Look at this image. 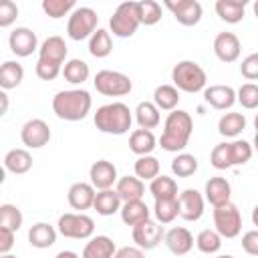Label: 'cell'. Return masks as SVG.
I'll use <instances>...</instances> for the list:
<instances>
[{"mask_svg": "<svg viewBox=\"0 0 258 258\" xmlns=\"http://www.w3.org/2000/svg\"><path fill=\"white\" fill-rule=\"evenodd\" d=\"M194 133V119L187 111L175 109L165 117L163 123V133L159 137V147L171 153H181L187 143L189 137Z\"/></svg>", "mask_w": 258, "mask_h": 258, "instance_id": "1", "label": "cell"}, {"mask_svg": "<svg viewBox=\"0 0 258 258\" xmlns=\"http://www.w3.org/2000/svg\"><path fill=\"white\" fill-rule=\"evenodd\" d=\"M93 107V97L85 89H64L52 97V111L62 121H83Z\"/></svg>", "mask_w": 258, "mask_h": 258, "instance_id": "2", "label": "cell"}, {"mask_svg": "<svg viewBox=\"0 0 258 258\" xmlns=\"http://www.w3.org/2000/svg\"><path fill=\"white\" fill-rule=\"evenodd\" d=\"M93 123L101 133L107 135H125L131 129L133 123V111L121 103V101H113L107 105H101L95 115H93Z\"/></svg>", "mask_w": 258, "mask_h": 258, "instance_id": "3", "label": "cell"}, {"mask_svg": "<svg viewBox=\"0 0 258 258\" xmlns=\"http://www.w3.org/2000/svg\"><path fill=\"white\" fill-rule=\"evenodd\" d=\"M171 81L177 91L183 93H200L206 89L208 75L196 60H179L171 69Z\"/></svg>", "mask_w": 258, "mask_h": 258, "instance_id": "4", "label": "cell"}, {"mask_svg": "<svg viewBox=\"0 0 258 258\" xmlns=\"http://www.w3.org/2000/svg\"><path fill=\"white\" fill-rule=\"evenodd\" d=\"M56 230L64 238L73 240H91L95 234V220L83 212H67L58 218Z\"/></svg>", "mask_w": 258, "mask_h": 258, "instance_id": "5", "label": "cell"}, {"mask_svg": "<svg viewBox=\"0 0 258 258\" xmlns=\"http://www.w3.org/2000/svg\"><path fill=\"white\" fill-rule=\"evenodd\" d=\"M141 26L137 14V2H123L115 8L113 16L109 18V30L119 38H129Z\"/></svg>", "mask_w": 258, "mask_h": 258, "instance_id": "6", "label": "cell"}, {"mask_svg": "<svg viewBox=\"0 0 258 258\" xmlns=\"http://www.w3.org/2000/svg\"><path fill=\"white\" fill-rule=\"evenodd\" d=\"M93 85H95L97 93H101L105 97H125L133 89V83L125 73L111 71V69L99 71L93 79Z\"/></svg>", "mask_w": 258, "mask_h": 258, "instance_id": "7", "label": "cell"}, {"mask_svg": "<svg viewBox=\"0 0 258 258\" xmlns=\"http://www.w3.org/2000/svg\"><path fill=\"white\" fill-rule=\"evenodd\" d=\"M97 24H99V16L93 8L89 6H81V8H75L73 14L69 16V22H67V34L71 40H85V38H91L93 32L97 30Z\"/></svg>", "mask_w": 258, "mask_h": 258, "instance_id": "8", "label": "cell"}, {"mask_svg": "<svg viewBox=\"0 0 258 258\" xmlns=\"http://www.w3.org/2000/svg\"><path fill=\"white\" fill-rule=\"evenodd\" d=\"M214 226H216V232L222 238L230 240V238L240 236V232H242V214H240L238 206L228 202L224 206L214 208Z\"/></svg>", "mask_w": 258, "mask_h": 258, "instance_id": "9", "label": "cell"}, {"mask_svg": "<svg viewBox=\"0 0 258 258\" xmlns=\"http://www.w3.org/2000/svg\"><path fill=\"white\" fill-rule=\"evenodd\" d=\"M131 236H133L135 246H139L141 250H153L161 244V240L165 238V232L157 220L147 218L145 222L131 228Z\"/></svg>", "mask_w": 258, "mask_h": 258, "instance_id": "10", "label": "cell"}, {"mask_svg": "<svg viewBox=\"0 0 258 258\" xmlns=\"http://www.w3.org/2000/svg\"><path fill=\"white\" fill-rule=\"evenodd\" d=\"M67 52H69V48H67L64 38L52 34V36H48V38L42 40V44L38 48V60L36 62L62 69L64 62H67Z\"/></svg>", "mask_w": 258, "mask_h": 258, "instance_id": "11", "label": "cell"}, {"mask_svg": "<svg viewBox=\"0 0 258 258\" xmlns=\"http://www.w3.org/2000/svg\"><path fill=\"white\" fill-rule=\"evenodd\" d=\"M50 127L42 119H28L20 129V139L28 149H40L50 141Z\"/></svg>", "mask_w": 258, "mask_h": 258, "instance_id": "12", "label": "cell"}, {"mask_svg": "<svg viewBox=\"0 0 258 258\" xmlns=\"http://www.w3.org/2000/svg\"><path fill=\"white\" fill-rule=\"evenodd\" d=\"M165 8L171 10L173 18L181 26H196L202 20V14H204V8L198 0H177V2L167 0Z\"/></svg>", "mask_w": 258, "mask_h": 258, "instance_id": "13", "label": "cell"}, {"mask_svg": "<svg viewBox=\"0 0 258 258\" xmlns=\"http://www.w3.org/2000/svg\"><path fill=\"white\" fill-rule=\"evenodd\" d=\"M8 46L16 56H30L34 50H38V38L36 32L26 26H16L8 36Z\"/></svg>", "mask_w": 258, "mask_h": 258, "instance_id": "14", "label": "cell"}, {"mask_svg": "<svg viewBox=\"0 0 258 258\" xmlns=\"http://www.w3.org/2000/svg\"><path fill=\"white\" fill-rule=\"evenodd\" d=\"M177 204H179V218H183L185 222H198L204 216V206H206V198L198 191V189H183L177 196Z\"/></svg>", "mask_w": 258, "mask_h": 258, "instance_id": "15", "label": "cell"}, {"mask_svg": "<svg viewBox=\"0 0 258 258\" xmlns=\"http://www.w3.org/2000/svg\"><path fill=\"white\" fill-rule=\"evenodd\" d=\"M89 177H91V183L97 191L101 189H111L113 185H117L119 181V175H117V167L109 161V159H99L91 165L89 169Z\"/></svg>", "mask_w": 258, "mask_h": 258, "instance_id": "16", "label": "cell"}, {"mask_svg": "<svg viewBox=\"0 0 258 258\" xmlns=\"http://www.w3.org/2000/svg\"><path fill=\"white\" fill-rule=\"evenodd\" d=\"M214 52L222 62H236L242 52L240 38L234 32H220L214 38Z\"/></svg>", "mask_w": 258, "mask_h": 258, "instance_id": "17", "label": "cell"}, {"mask_svg": "<svg viewBox=\"0 0 258 258\" xmlns=\"http://www.w3.org/2000/svg\"><path fill=\"white\" fill-rule=\"evenodd\" d=\"M95 196H97V189L93 187L91 181H77L69 187V194H67V200H69V206L77 212H85L89 208H93L95 204Z\"/></svg>", "mask_w": 258, "mask_h": 258, "instance_id": "18", "label": "cell"}, {"mask_svg": "<svg viewBox=\"0 0 258 258\" xmlns=\"http://www.w3.org/2000/svg\"><path fill=\"white\" fill-rule=\"evenodd\" d=\"M204 99L210 107L218 109V111H226L230 107H234L236 99V91L230 85H210L204 89Z\"/></svg>", "mask_w": 258, "mask_h": 258, "instance_id": "19", "label": "cell"}, {"mask_svg": "<svg viewBox=\"0 0 258 258\" xmlns=\"http://www.w3.org/2000/svg\"><path fill=\"white\" fill-rule=\"evenodd\" d=\"M204 198H206V202H210L214 208L228 204L230 198H232V185H230V181H228L226 177H220V175L210 177V179L206 181V187H204Z\"/></svg>", "mask_w": 258, "mask_h": 258, "instance_id": "20", "label": "cell"}, {"mask_svg": "<svg viewBox=\"0 0 258 258\" xmlns=\"http://www.w3.org/2000/svg\"><path fill=\"white\" fill-rule=\"evenodd\" d=\"M163 242H165L167 250L171 254H175V256H183V254H187L194 248V236L183 226H175V228L167 230Z\"/></svg>", "mask_w": 258, "mask_h": 258, "instance_id": "21", "label": "cell"}, {"mask_svg": "<svg viewBox=\"0 0 258 258\" xmlns=\"http://www.w3.org/2000/svg\"><path fill=\"white\" fill-rule=\"evenodd\" d=\"M56 236H58V230L54 226H50L48 222H36L28 230V244L32 248L44 250V248H50L56 242Z\"/></svg>", "mask_w": 258, "mask_h": 258, "instance_id": "22", "label": "cell"}, {"mask_svg": "<svg viewBox=\"0 0 258 258\" xmlns=\"http://www.w3.org/2000/svg\"><path fill=\"white\" fill-rule=\"evenodd\" d=\"M115 252H117L115 242L109 236L101 234V236H93L85 244L81 258H115Z\"/></svg>", "mask_w": 258, "mask_h": 258, "instance_id": "23", "label": "cell"}, {"mask_svg": "<svg viewBox=\"0 0 258 258\" xmlns=\"http://www.w3.org/2000/svg\"><path fill=\"white\" fill-rule=\"evenodd\" d=\"M115 189L123 202H137V200H143V196H145V183L137 175L119 177Z\"/></svg>", "mask_w": 258, "mask_h": 258, "instance_id": "24", "label": "cell"}, {"mask_svg": "<svg viewBox=\"0 0 258 258\" xmlns=\"http://www.w3.org/2000/svg\"><path fill=\"white\" fill-rule=\"evenodd\" d=\"M4 167H6V171H10L14 175H22V173L30 171V167H32V155L28 153V149H22V147L10 149L4 155Z\"/></svg>", "mask_w": 258, "mask_h": 258, "instance_id": "25", "label": "cell"}, {"mask_svg": "<svg viewBox=\"0 0 258 258\" xmlns=\"http://www.w3.org/2000/svg\"><path fill=\"white\" fill-rule=\"evenodd\" d=\"M121 206H123V200L119 198L117 189H113V187L97 191L95 204H93V208L97 210L99 216H113V214L121 212Z\"/></svg>", "mask_w": 258, "mask_h": 258, "instance_id": "26", "label": "cell"}, {"mask_svg": "<svg viewBox=\"0 0 258 258\" xmlns=\"http://www.w3.org/2000/svg\"><path fill=\"white\" fill-rule=\"evenodd\" d=\"M216 14L228 24H238L246 14V0H218Z\"/></svg>", "mask_w": 258, "mask_h": 258, "instance_id": "27", "label": "cell"}, {"mask_svg": "<svg viewBox=\"0 0 258 258\" xmlns=\"http://www.w3.org/2000/svg\"><path fill=\"white\" fill-rule=\"evenodd\" d=\"M157 147V139L153 135V131L149 129H135L129 135V149L135 155H151V151Z\"/></svg>", "mask_w": 258, "mask_h": 258, "instance_id": "28", "label": "cell"}, {"mask_svg": "<svg viewBox=\"0 0 258 258\" xmlns=\"http://www.w3.org/2000/svg\"><path fill=\"white\" fill-rule=\"evenodd\" d=\"M135 121L139 125V129H155L159 123H161V115H159V109L155 107L153 101H141L137 107H135Z\"/></svg>", "mask_w": 258, "mask_h": 258, "instance_id": "29", "label": "cell"}, {"mask_svg": "<svg viewBox=\"0 0 258 258\" xmlns=\"http://www.w3.org/2000/svg\"><path fill=\"white\" fill-rule=\"evenodd\" d=\"M121 220H123V224H127V226H137V224H141V222H145L147 218H149V208H147V204L143 202V200H137V202H123V206H121Z\"/></svg>", "mask_w": 258, "mask_h": 258, "instance_id": "30", "label": "cell"}, {"mask_svg": "<svg viewBox=\"0 0 258 258\" xmlns=\"http://www.w3.org/2000/svg\"><path fill=\"white\" fill-rule=\"evenodd\" d=\"M24 81V69L18 60H6L0 67V87L2 91L16 89Z\"/></svg>", "mask_w": 258, "mask_h": 258, "instance_id": "31", "label": "cell"}, {"mask_svg": "<svg viewBox=\"0 0 258 258\" xmlns=\"http://www.w3.org/2000/svg\"><path fill=\"white\" fill-rule=\"evenodd\" d=\"M179 91L173 85H159L153 91V103L159 111H175L177 103H179Z\"/></svg>", "mask_w": 258, "mask_h": 258, "instance_id": "32", "label": "cell"}, {"mask_svg": "<svg viewBox=\"0 0 258 258\" xmlns=\"http://www.w3.org/2000/svg\"><path fill=\"white\" fill-rule=\"evenodd\" d=\"M246 129V117L242 113H224L218 121V133L222 137H238Z\"/></svg>", "mask_w": 258, "mask_h": 258, "instance_id": "33", "label": "cell"}, {"mask_svg": "<svg viewBox=\"0 0 258 258\" xmlns=\"http://www.w3.org/2000/svg\"><path fill=\"white\" fill-rule=\"evenodd\" d=\"M149 194L153 196V200H173L179 196L177 194V181L169 175H157L149 183Z\"/></svg>", "mask_w": 258, "mask_h": 258, "instance_id": "34", "label": "cell"}, {"mask_svg": "<svg viewBox=\"0 0 258 258\" xmlns=\"http://www.w3.org/2000/svg\"><path fill=\"white\" fill-rule=\"evenodd\" d=\"M113 50V40H111V32L105 28H97L93 32V36L89 38V52L95 58H105L109 56Z\"/></svg>", "mask_w": 258, "mask_h": 258, "instance_id": "35", "label": "cell"}, {"mask_svg": "<svg viewBox=\"0 0 258 258\" xmlns=\"http://www.w3.org/2000/svg\"><path fill=\"white\" fill-rule=\"evenodd\" d=\"M91 75L89 64L83 58H69L62 67V77L71 85H83Z\"/></svg>", "mask_w": 258, "mask_h": 258, "instance_id": "36", "label": "cell"}, {"mask_svg": "<svg viewBox=\"0 0 258 258\" xmlns=\"http://www.w3.org/2000/svg\"><path fill=\"white\" fill-rule=\"evenodd\" d=\"M133 169H135V175H137L141 181H145V179L151 181V179H155L157 175H161V173H159L161 165H159V159H157L155 155H141V157H137Z\"/></svg>", "mask_w": 258, "mask_h": 258, "instance_id": "37", "label": "cell"}, {"mask_svg": "<svg viewBox=\"0 0 258 258\" xmlns=\"http://www.w3.org/2000/svg\"><path fill=\"white\" fill-rule=\"evenodd\" d=\"M198 157L191 155V153H177L173 159H171V173L177 175V177H189L198 171Z\"/></svg>", "mask_w": 258, "mask_h": 258, "instance_id": "38", "label": "cell"}, {"mask_svg": "<svg viewBox=\"0 0 258 258\" xmlns=\"http://www.w3.org/2000/svg\"><path fill=\"white\" fill-rule=\"evenodd\" d=\"M153 216L159 224H171L179 216V204L177 198L173 200H155L153 206Z\"/></svg>", "mask_w": 258, "mask_h": 258, "instance_id": "39", "label": "cell"}, {"mask_svg": "<svg viewBox=\"0 0 258 258\" xmlns=\"http://www.w3.org/2000/svg\"><path fill=\"white\" fill-rule=\"evenodd\" d=\"M137 14H139L141 24L153 26L161 20V4L155 0H141V2H137Z\"/></svg>", "mask_w": 258, "mask_h": 258, "instance_id": "40", "label": "cell"}, {"mask_svg": "<svg viewBox=\"0 0 258 258\" xmlns=\"http://www.w3.org/2000/svg\"><path fill=\"white\" fill-rule=\"evenodd\" d=\"M196 246L202 254H216L222 248V236L216 230L206 228L196 236Z\"/></svg>", "mask_w": 258, "mask_h": 258, "instance_id": "41", "label": "cell"}, {"mask_svg": "<svg viewBox=\"0 0 258 258\" xmlns=\"http://www.w3.org/2000/svg\"><path fill=\"white\" fill-rule=\"evenodd\" d=\"M75 8H77L75 0H42V12L54 20L62 16H71Z\"/></svg>", "mask_w": 258, "mask_h": 258, "instance_id": "42", "label": "cell"}, {"mask_svg": "<svg viewBox=\"0 0 258 258\" xmlns=\"http://www.w3.org/2000/svg\"><path fill=\"white\" fill-rule=\"evenodd\" d=\"M22 212L14 204H2L0 206V228L18 232L22 226Z\"/></svg>", "mask_w": 258, "mask_h": 258, "instance_id": "43", "label": "cell"}, {"mask_svg": "<svg viewBox=\"0 0 258 258\" xmlns=\"http://www.w3.org/2000/svg\"><path fill=\"white\" fill-rule=\"evenodd\" d=\"M210 163L214 169H230L232 165V155H230V143H218L212 153H210Z\"/></svg>", "mask_w": 258, "mask_h": 258, "instance_id": "44", "label": "cell"}, {"mask_svg": "<svg viewBox=\"0 0 258 258\" xmlns=\"http://www.w3.org/2000/svg\"><path fill=\"white\" fill-rule=\"evenodd\" d=\"M252 151H254V147H252L248 141H244V139L232 141V143H230L232 165H244V163H248L250 157H252Z\"/></svg>", "mask_w": 258, "mask_h": 258, "instance_id": "45", "label": "cell"}, {"mask_svg": "<svg viewBox=\"0 0 258 258\" xmlns=\"http://www.w3.org/2000/svg\"><path fill=\"white\" fill-rule=\"evenodd\" d=\"M236 99L244 109H258V85L244 83L236 91Z\"/></svg>", "mask_w": 258, "mask_h": 258, "instance_id": "46", "label": "cell"}, {"mask_svg": "<svg viewBox=\"0 0 258 258\" xmlns=\"http://www.w3.org/2000/svg\"><path fill=\"white\" fill-rule=\"evenodd\" d=\"M18 18V6L12 0H2L0 2V26L8 28L14 20Z\"/></svg>", "mask_w": 258, "mask_h": 258, "instance_id": "47", "label": "cell"}, {"mask_svg": "<svg viewBox=\"0 0 258 258\" xmlns=\"http://www.w3.org/2000/svg\"><path fill=\"white\" fill-rule=\"evenodd\" d=\"M240 73L248 81H258V52H252L242 60Z\"/></svg>", "mask_w": 258, "mask_h": 258, "instance_id": "48", "label": "cell"}, {"mask_svg": "<svg viewBox=\"0 0 258 258\" xmlns=\"http://www.w3.org/2000/svg\"><path fill=\"white\" fill-rule=\"evenodd\" d=\"M242 250L250 256H258V230H248L242 236Z\"/></svg>", "mask_w": 258, "mask_h": 258, "instance_id": "49", "label": "cell"}, {"mask_svg": "<svg viewBox=\"0 0 258 258\" xmlns=\"http://www.w3.org/2000/svg\"><path fill=\"white\" fill-rule=\"evenodd\" d=\"M14 234L12 230H6V228H0V256L8 254L14 246Z\"/></svg>", "mask_w": 258, "mask_h": 258, "instance_id": "50", "label": "cell"}, {"mask_svg": "<svg viewBox=\"0 0 258 258\" xmlns=\"http://www.w3.org/2000/svg\"><path fill=\"white\" fill-rule=\"evenodd\" d=\"M115 258H145V250H141L139 246H123L117 248Z\"/></svg>", "mask_w": 258, "mask_h": 258, "instance_id": "51", "label": "cell"}, {"mask_svg": "<svg viewBox=\"0 0 258 258\" xmlns=\"http://www.w3.org/2000/svg\"><path fill=\"white\" fill-rule=\"evenodd\" d=\"M0 101H2L0 115H6V111H8V95H6V91H2V93H0Z\"/></svg>", "mask_w": 258, "mask_h": 258, "instance_id": "52", "label": "cell"}, {"mask_svg": "<svg viewBox=\"0 0 258 258\" xmlns=\"http://www.w3.org/2000/svg\"><path fill=\"white\" fill-rule=\"evenodd\" d=\"M54 258H81L77 252H73V250H60Z\"/></svg>", "mask_w": 258, "mask_h": 258, "instance_id": "53", "label": "cell"}, {"mask_svg": "<svg viewBox=\"0 0 258 258\" xmlns=\"http://www.w3.org/2000/svg\"><path fill=\"white\" fill-rule=\"evenodd\" d=\"M252 224H254L256 230H258V206H254V210H252Z\"/></svg>", "mask_w": 258, "mask_h": 258, "instance_id": "54", "label": "cell"}, {"mask_svg": "<svg viewBox=\"0 0 258 258\" xmlns=\"http://www.w3.org/2000/svg\"><path fill=\"white\" fill-rule=\"evenodd\" d=\"M252 147L258 151V131H256V135H254V141H252Z\"/></svg>", "mask_w": 258, "mask_h": 258, "instance_id": "55", "label": "cell"}, {"mask_svg": "<svg viewBox=\"0 0 258 258\" xmlns=\"http://www.w3.org/2000/svg\"><path fill=\"white\" fill-rule=\"evenodd\" d=\"M252 10H254V16H256V18H258V0H256V2H254V4H252Z\"/></svg>", "mask_w": 258, "mask_h": 258, "instance_id": "56", "label": "cell"}, {"mask_svg": "<svg viewBox=\"0 0 258 258\" xmlns=\"http://www.w3.org/2000/svg\"><path fill=\"white\" fill-rule=\"evenodd\" d=\"M216 258H234L232 254H220V256H216Z\"/></svg>", "mask_w": 258, "mask_h": 258, "instance_id": "57", "label": "cell"}, {"mask_svg": "<svg viewBox=\"0 0 258 258\" xmlns=\"http://www.w3.org/2000/svg\"><path fill=\"white\" fill-rule=\"evenodd\" d=\"M254 127H256V131H258V113H256V117H254Z\"/></svg>", "mask_w": 258, "mask_h": 258, "instance_id": "58", "label": "cell"}, {"mask_svg": "<svg viewBox=\"0 0 258 258\" xmlns=\"http://www.w3.org/2000/svg\"><path fill=\"white\" fill-rule=\"evenodd\" d=\"M0 258H16V256H12V254H4V256H0Z\"/></svg>", "mask_w": 258, "mask_h": 258, "instance_id": "59", "label": "cell"}]
</instances>
